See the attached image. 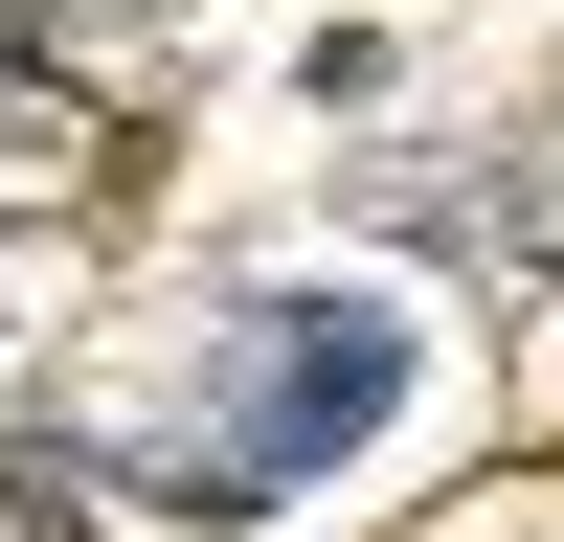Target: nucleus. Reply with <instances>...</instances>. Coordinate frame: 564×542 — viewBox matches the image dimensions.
<instances>
[{"label":"nucleus","mask_w":564,"mask_h":542,"mask_svg":"<svg viewBox=\"0 0 564 542\" xmlns=\"http://www.w3.org/2000/svg\"><path fill=\"white\" fill-rule=\"evenodd\" d=\"M520 249H564V159H542V181H520Z\"/></svg>","instance_id":"obj_2"},{"label":"nucleus","mask_w":564,"mask_h":542,"mask_svg":"<svg viewBox=\"0 0 564 542\" xmlns=\"http://www.w3.org/2000/svg\"><path fill=\"white\" fill-rule=\"evenodd\" d=\"M384 384H406L384 294H294V316L249 339V406L204 430V497H294V475H316V452H339V430H361Z\"/></svg>","instance_id":"obj_1"}]
</instances>
